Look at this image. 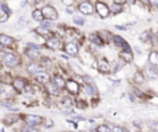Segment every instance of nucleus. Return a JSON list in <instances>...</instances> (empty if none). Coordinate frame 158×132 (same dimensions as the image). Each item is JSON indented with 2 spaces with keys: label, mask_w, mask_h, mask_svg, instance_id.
I'll list each match as a JSON object with an SVG mask.
<instances>
[{
  "label": "nucleus",
  "mask_w": 158,
  "mask_h": 132,
  "mask_svg": "<svg viewBox=\"0 0 158 132\" xmlns=\"http://www.w3.org/2000/svg\"><path fill=\"white\" fill-rule=\"evenodd\" d=\"M41 11H42L43 17H46V19H48V20H56V19L58 17L57 10H56L53 6L47 5V6H44V7H43Z\"/></svg>",
  "instance_id": "obj_1"
},
{
  "label": "nucleus",
  "mask_w": 158,
  "mask_h": 132,
  "mask_svg": "<svg viewBox=\"0 0 158 132\" xmlns=\"http://www.w3.org/2000/svg\"><path fill=\"white\" fill-rule=\"evenodd\" d=\"M2 60H4V63H5L7 67H10V68L16 67V65L19 64V57L15 56V54H12V53H6V54H4V56H2Z\"/></svg>",
  "instance_id": "obj_2"
},
{
  "label": "nucleus",
  "mask_w": 158,
  "mask_h": 132,
  "mask_svg": "<svg viewBox=\"0 0 158 132\" xmlns=\"http://www.w3.org/2000/svg\"><path fill=\"white\" fill-rule=\"evenodd\" d=\"M95 9H96V11H98V14H99L100 17L105 19V17L109 16L110 10H109V7H107L104 2H101V1H96V4H95Z\"/></svg>",
  "instance_id": "obj_3"
},
{
  "label": "nucleus",
  "mask_w": 158,
  "mask_h": 132,
  "mask_svg": "<svg viewBox=\"0 0 158 132\" xmlns=\"http://www.w3.org/2000/svg\"><path fill=\"white\" fill-rule=\"evenodd\" d=\"M25 122L30 126H37L42 122V117L37 115H26L25 116Z\"/></svg>",
  "instance_id": "obj_4"
},
{
  "label": "nucleus",
  "mask_w": 158,
  "mask_h": 132,
  "mask_svg": "<svg viewBox=\"0 0 158 132\" xmlns=\"http://www.w3.org/2000/svg\"><path fill=\"white\" fill-rule=\"evenodd\" d=\"M36 79L40 81V83H43V84H47L49 81V75L47 72L44 70H38L36 73Z\"/></svg>",
  "instance_id": "obj_5"
},
{
  "label": "nucleus",
  "mask_w": 158,
  "mask_h": 132,
  "mask_svg": "<svg viewBox=\"0 0 158 132\" xmlns=\"http://www.w3.org/2000/svg\"><path fill=\"white\" fill-rule=\"evenodd\" d=\"M79 10H80V12H83L85 15H89V14L93 12V5L90 2H88V1H84V2H81L79 5Z\"/></svg>",
  "instance_id": "obj_6"
},
{
  "label": "nucleus",
  "mask_w": 158,
  "mask_h": 132,
  "mask_svg": "<svg viewBox=\"0 0 158 132\" xmlns=\"http://www.w3.org/2000/svg\"><path fill=\"white\" fill-rule=\"evenodd\" d=\"M64 49H65V52H67L69 56H75V54L78 53V46H77L75 43H72V42L67 43Z\"/></svg>",
  "instance_id": "obj_7"
},
{
  "label": "nucleus",
  "mask_w": 158,
  "mask_h": 132,
  "mask_svg": "<svg viewBox=\"0 0 158 132\" xmlns=\"http://www.w3.org/2000/svg\"><path fill=\"white\" fill-rule=\"evenodd\" d=\"M65 86H67V89H68L72 94H77V93L79 91V85H78V83L74 81V80H68L67 84H65Z\"/></svg>",
  "instance_id": "obj_8"
},
{
  "label": "nucleus",
  "mask_w": 158,
  "mask_h": 132,
  "mask_svg": "<svg viewBox=\"0 0 158 132\" xmlns=\"http://www.w3.org/2000/svg\"><path fill=\"white\" fill-rule=\"evenodd\" d=\"M14 42H15V39H14L12 37H10V36H7V35H0V43H1L2 46L9 47V46H11Z\"/></svg>",
  "instance_id": "obj_9"
},
{
  "label": "nucleus",
  "mask_w": 158,
  "mask_h": 132,
  "mask_svg": "<svg viewBox=\"0 0 158 132\" xmlns=\"http://www.w3.org/2000/svg\"><path fill=\"white\" fill-rule=\"evenodd\" d=\"M114 41H115V43L117 44V46H120V47H122L125 51L123 52H130V46L121 38V37H118V36H115L114 37Z\"/></svg>",
  "instance_id": "obj_10"
},
{
  "label": "nucleus",
  "mask_w": 158,
  "mask_h": 132,
  "mask_svg": "<svg viewBox=\"0 0 158 132\" xmlns=\"http://www.w3.org/2000/svg\"><path fill=\"white\" fill-rule=\"evenodd\" d=\"M14 88L16 89V90H19V91H21V90H23V88L26 86V81L23 80V79H15L14 80Z\"/></svg>",
  "instance_id": "obj_11"
},
{
  "label": "nucleus",
  "mask_w": 158,
  "mask_h": 132,
  "mask_svg": "<svg viewBox=\"0 0 158 132\" xmlns=\"http://www.w3.org/2000/svg\"><path fill=\"white\" fill-rule=\"evenodd\" d=\"M59 39L58 38H54V37H52V38H49L48 41H47V46L49 47V48H52V49H57L58 47H59Z\"/></svg>",
  "instance_id": "obj_12"
},
{
  "label": "nucleus",
  "mask_w": 158,
  "mask_h": 132,
  "mask_svg": "<svg viewBox=\"0 0 158 132\" xmlns=\"http://www.w3.org/2000/svg\"><path fill=\"white\" fill-rule=\"evenodd\" d=\"M26 54H27L31 59H36V58L40 57V52H38L36 48H28V49H26Z\"/></svg>",
  "instance_id": "obj_13"
},
{
  "label": "nucleus",
  "mask_w": 158,
  "mask_h": 132,
  "mask_svg": "<svg viewBox=\"0 0 158 132\" xmlns=\"http://www.w3.org/2000/svg\"><path fill=\"white\" fill-rule=\"evenodd\" d=\"M98 68H99V70L100 72H109V69H110V67H109V63L105 60V59H101L100 62H99V64H98Z\"/></svg>",
  "instance_id": "obj_14"
},
{
  "label": "nucleus",
  "mask_w": 158,
  "mask_h": 132,
  "mask_svg": "<svg viewBox=\"0 0 158 132\" xmlns=\"http://www.w3.org/2000/svg\"><path fill=\"white\" fill-rule=\"evenodd\" d=\"M40 36H42V37H48L49 36V31L46 28V27H43V26H41V27H37L36 30H35Z\"/></svg>",
  "instance_id": "obj_15"
},
{
  "label": "nucleus",
  "mask_w": 158,
  "mask_h": 132,
  "mask_svg": "<svg viewBox=\"0 0 158 132\" xmlns=\"http://www.w3.org/2000/svg\"><path fill=\"white\" fill-rule=\"evenodd\" d=\"M149 62L154 67V65H158V52H151L149 54Z\"/></svg>",
  "instance_id": "obj_16"
},
{
  "label": "nucleus",
  "mask_w": 158,
  "mask_h": 132,
  "mask_svg": "<svg viewBox=\"0 0 158 132\" xmlns=\"http://www.w3.org/2000/svg\"><path fill=\"white\" fill-rule=\"evenodd\" d=\"M53 84L58 88V89H60V88H64V85H65V83H64V80L60 78V76H54V80H53Z\"/></svg>",
  "instance_id": "obj_17"
},
{
  "label": "nucleus",
  "mask_w": 158,
  "mask_h": 132,
  "mask_svg": "<svg viewBox=\"0 0 158 132\" xmlns=\"http://www.w3.org/2000/svg\"><path fill=\"white\" fill-rule=\"evenodd\" d=\"M27 70L30 72V73H32V74H36L38 70H41L40 69V65L38 64H36V63H31L28 67H27Z\"/></svg>",
  "instance_id": "obj_18"
},
{
  "label": "nucleus",
  "mask_w": 158,
  "mask_h": 132,
  "mask_svg": "<svg viewBox=\"0 0 158 132\" xmlns=\"http://www.w3.org/2000/svg\"><path fill=\"white\" fill-rule=\"evenodd\" d=\"M47 89H48V91H49L51 94H53V95H58V94H59V89H58L54 84H48V83H47Z\"/></svg>",
  "instance_id": "obj_19"
},
{
  "label": "nucleus",
  "mask_w": 158,
  "mask_h": 132,
  "mask_svg": "<svg viewBox=\"0 0 158 132\" xmlns=\"http://www.w3.org/2000/svg\"><path fill=\"white\" fill-rule=\"evenodd\" d=\"M32 17H33L35 20H37V21H42V20H43L42 11H41V10H35V11L32 12Z\"/></svg>",
  "instance_id": "obj_20"
},
{
  "label": "nucleus",
  "mask_w": 158,
  "mask_h": 132,
  "mask_svg": "<svg viewBox=\"0 0 158 132\" xmlns=\"http://www.w3.org/2000/svg\"><path fill=\"white\" fill-rule=\"evenodd\" d=\"M9 19V12H5L2 7H0V22H5Z\"/></svg>",
  "instance_id": "obj_21"
},
{
  "label": "nucleus",
  "mask_w": 158,
  "mask_h": 132,
  "mask_svg": "<svg viewBox=\"0 0 158 132\" xmlns=\"http://www.w3.org/2000/svg\"><path fill=\"white\" fill-rule=\"evenodd\" d=\"M89 39L93 41V42L96 43V44H101V39H100V37H99L96 33H91V35L89 36Z\"/></svg>",
  "instance_id": "obj_22"
},
{
  "label": "nucleus",
  "mask_w": 158,
  "mask_h": 132,
  "mask_svg": "<svg viewBox=\"0 0 158 132\" xmlns=\"http://www.w3.org/2000/svg\"><path fill=\"white\" fill-rule=\"evenodd\" d=\"M22 132H40V130H38L37 127H35V126L27 125V126H25V127L22 128Z\"/></svg>",
  "instance_id": "obj_23"
},
{
  "label": "nucleus",
  "mask_w": 158,
  "mask_h": 132,
  "mask_svg": "<svg viewBox=\"0 0 158 132\" xmlns=\"http://www.w3.org/2000/svg\"><path fill=\"white\" fill-rule=\"evenodd\" d=\"M120 56H121L122 58H125L126 62H131V60H132V54H131L130 52H121Z\"/></svg>",
  "instance_id": "obj_24"
},
{
  "label": "nucleus",
  "mask_w": 158,
  "mask_h": 132,
  "mask_svg": "<svg viewBox=\"0 0 158 132\" xmlns=\"http://www.w3.org/2000/svg\"><path fill=\"white\" fill-rule=\"evenodd\" d=\"M143 80H144V78H143L142 73H141V72H137V73L135 74V81L138 83V84H141V83H143Z\"/></svg>",
  "instance_id": "obj_25"
},
{
  "label": "nucleus",
  "mask_w": 158,
  "mask_h": 132,
  "mask_svg": "<svg viewBox=\"0 0 158 132\" xmlns=\"http://www.w3.org/2000/svg\"><path fill=\"white\" fill-rule=\"evenodd\" d=\"M16 121V117L15 116H6L5 118H4V122L6 123V125H11L12 122H15Z\"/></svg>",
  "instance_id": "obj_26"
},
{
  "label": "nucleus",
  "mask_w": 158,
  "mask_h": 132,
  "mask_svg": "<svg viewBox=\"0 0 158 132\" xmlns=\"http://www.w3.org/2000/svg\"><path fill=\"white\" fill-rule=\"evenodd\" d=\"M148 38H149V32H147V31H146V32H142L141 36H139V39H141L142 42H146Z\"/></svg>",
  "instance_id": "obj_27"
},
{
  "label": "nucleus",
  "mask_w": 158,
  "mask_h": 132,
  "mask_svg": "<svg viewBox=\"0 0 158 132\" xmlns=\"http://www.w3.org/2000/svg\"><path fill=\"white\" fill-rule=\"evenodd\" d=\"M98 132H111V130H110L107 126L102 125V126H99V127H98Z\"/></svg>",
  "instance_id": "obj_28"
},
{
  "label": "nucleus",
  "mask_w": 158,
  "mask_h": 132,
  "mask_svg": "<svg viewBox=\"0 0 158 132\" xmlns=\"http://www.w3.org/2000/svg\"><path fill=\"white\" fill-rule=\"evenodd\" d=\"M74 22H75L77 25H83V23H84V19H83V17H78V16H75V17H74Z\"/></svg>",
  "instance_id": "obj_29"
},
{
  "label": "nucleus",
  "mask_w": 158,
  "mask_h": 132,
  "mask_svg": "<svg viewBox=\"0 0 158 132\" xmlns=\"http://www.w3.org/2000/svg\"><path fill=\"white\" fill-rule=\"evenodd\" d=\"M149 126L154 130V131H157L158 132V122H156V121H152L151 123H149Z\"/></svg>",
  "instance_id": "obj_30"
},
{
  "label": "nucleus",
  "mask_w": 158,
  "mask_h": 132,
  "mask_svg": "<svg viewBox=\"0 0 158 132\" xmlns=\"http://www.w3.org/2000/svg\"><path fill=\"white\" fill-rule=\"evenodd\" d=\"M112 11H114V12H120V11H121V6H120L118 4H115V5L112 6Z\"/></svg>",
  "instance_id": "obj_31"
},
{
  "label": "nucleus",
  "mask_w": 158,
  "mask_h": 132,
  "mask_svg": "<svg viewBox=\"0 0 158 132\" xmlns=\"http://www.w3.org/2000/svg\"><path fill=\"white\" fill-rule=\"evenodd\" d=\"M85 91H86L88 94H93V93H94V89H93L91 86H89V85H86V86H85Z\"/></svg>",
  "instance_id": "obj_32"
},
{
  "label": "nucleus",
  "mask_w": 158,
  "mask_h": 132,
  "mask_svg": "<svg viewBox=\"0 0 158 132\" xmlns=\"http://www.w3.org/2000/svg\"><path fill=\"white\" fill-rule=\"evenodd\" d=\"M42 62H43V63H42L43 65H44V64H46V65H51V60H49L48 58H43Z\"/></svg>",
  "instance_id": "obj_33"
},
{
  "label": "nucleus",
  "mask_w": 158,
  "mask_h": 132,
  "mask_svg": "<svg viewBox=\"0 0 158 132\" xmlns=\"http://www.w3.org/2000/svg\"><path fill=\"white\" fill-rule=\"evenodd\" d=\"M42 26H43V27H51L52 23H51L49 21H43V22H42Z\"/></svg>",
  "instance_id": "obj_34"
},
{
  "label": "nucleus",
  "mask_w": 158,
  "mask_h": 132,
  "mask_svg": "<svg viewBox=\"0 0 158 132\" xmlns=\"http://www.w3.org/2000/svg\"><path fill=\"white\" fill-rule=\"evenodd\" d=\"M111 132H123V130L121 127H114V130Z\"/></svg>",
  "instance_id": "obj_35"
},
{
  "label": "nucleus",
  "mask_w": 158,
  "mask_h": 132,
  "mask_svg": "<svg viewBox=\"0 0 158 132\" xmlns=\"http://www.w3.org/2000/svg\"><path fill=\"white\" fill-rule=\"evenodd\" d=\"M5 88H6V85H5L4 83H0V94H1V93H4Z\"/></svg>",
  "instance_id": "obj_36"
},
{
  "label": "nucleus",
  "mask_w": 158,
  "mask_h": 132,
  "mask_svg": "<svg viewBox=\"0 0 158 132\" xmlns=\"http://www.w3.org/2000/svg\"><path fill=\"white\" fill-rule=\"evenodd\" d=\"M114 2L115 4H118V5H122V4L126 2V0H114Z\"/></svg>",
  "instance_id": "obj_37"
},
{
  "label": "nucleus",
  "mask_w": 158,
  "mask_h": 132,
  "mask_svg": "<svg viewBox=\"0 0 158 132\" xmlns=\"http://www.w3.org/2000/svg\"><path fill=\"white\" fill-rule=\"evenodd\" d=\"M135 94H136V95H138V96H143V94H142L139 90H137V89H135Z\"/></svg>",
  "instance_id": "obj_38"
},
{
  "label": "nucleus",
  "mask_w": 158,
  "mask_h": 132,
  "mask_svg": "<svg viewBox=\"0 0 158 132\" xmlns=\"http://www.w3.org/2000/svg\"><path fill=\"white\" fill-rule=\"evenodd\" d=\"M63 101H64V104H65V105H70V100H68L67 97H65V99H63Z\"/></svg>",
  "instance_id": "obj_39"
},
{
  "label": "nucleus",
  "mask_w": 158,
  "mask_h": 132,
  "mask_svg": "<svg viewBox=\"0 0 158 132\" xmlns=\"http://www.w3.org/2000/svg\"><path fill=\"white\" fill-rule=\"evenodd\" d=\"M149 2L153 5H158V0H149Z\"/></svg>",
  "instance_id": "obj_40"
},
{
  "label": "nucleus",
  "mask_w": 158,
  "mask_h": 132,
  "mask_svg": "<svg viewBox=\"0 0 158 132\" xmlns=\"http://www.w3.org/2000/svg\"><path fill=\"white\" fill-rule=\"evenodd\" d=\"M27 1H28V4H31V5L36 4V0H27Z\"/></svg>",
  "instance_id": "obj_41"
},
{
  "label": "nucleus",
  "mask_w": 158,
  "mask_h": 132,
  "mask_svg": "<svg viewBox=\"0 0 158 132\" xmlns=\"http://www.w3.org/2000/svg\"><path fill=\"white\" fill-rule=\"evenodd\" d=\"M116 28H118V30H125V27H122V26H116Z\"/></svg>",
  "instance_id": "obj_42"
},
{
  "label": "nucleus",
  "mask_w": 158,
  "mask_h": 132,
  "mask_svg": "<svg viewBox=\"0 0 158 132\" xmlns=\"http://www.w3.org/2000/svg\"><path fill=\"white\" fill-rule=\"evenodd\" d=\"M157 37H158V31H157Z\"/></svg>",
  "instance_id": "obj_43"
},
{
  "label": "nucleus",
  "mask_w": 158,
  "mask_h": 132,
  "mask_svg": "<svg viewBox=\"0 0 158 132\" xmlns=\"http://www.w3.org/2000/svg\"><path fill=\"white\" fill-rule=\"evenodd\" d=\"M0 68H1V63H0Z\"/></svg>",
  "instance_id": "obj_44"
},
{
  "label": "nucleus",
  "mask_w": 158,
  "mask_h": 132,
  "mask_svg": "<svg viewBox=\"0 0 158 132\" xmlns=\"http://www.w3.org/2000/svg\"><path fill=\"white\" fill-rule=\"evenodd\" d=\"M123 132H125V131H123Z\"/></svg>",
  "instance_id": "obj_45"
}]
</instances>
